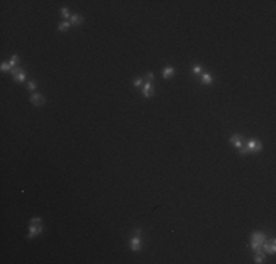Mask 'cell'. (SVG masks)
Here are the masks:
<instances>
[{"instance_id":"ba28073f","label":"cell","mask_w":276,"mask_h":264,"mask_svg":"<svg viewBox=\"0 0 276 264\" xmlns=\"http://www.w3.org/2000/svg\"><path fill=\"white\" fill-rule=\"evenodd\" d=\"M143 94H144V97L153 96V84H151V82H146V84L143 85Z\"/></svg>"},{"instance_id":"7c38bea8","label":"cell","mask_w":276,"mask_h":264,"mask_svg":"<svg viewBox=\"0 0 276 264\" xmlns=\"http://www.w3.org/2000/svg\"><path fill=\"white\" fill-rule=\"evenodd\" d=\"M82 22V16H79V15H72L71 16V25H78Z\"/></svg>"},{"instance_id":"ffe728a7","label":"cell","mask_w":276,"mask_h":264,"mask_svg":"<svg viewBox=\"0 0 276 264\" xmlns=\"http://www.w3.org/2000/svg\"><path fill=\"white\" fill-rule=\"evenodd\" d=\"M35 88H37V82H35V81H31V82L28 84V90H29V91H34Z\"/></svg>"},{"instance_id":"8992f818","label":"cell","mask_w":276,"mask_h":264,"mask_svg":"<svg viewBox=\"0 0 276 264\" xmlns=\"http://www.w3.org/2000/svg\"><path fill=\"white\" fill-rule=\"evenodd\" d=\"M131 249H132L134 252H138V251L141 249V239H140V235L132 236V239H131Z\"/></svg>"},{"instance_id":"52a82bcc","label":"cell","mask_w":276,"mask_h":264,"mask_svg":"<svg viewBox=\"0 0 276 264\" xmlns=\"http://www.w3.org/2000/svg\"><path fill=\"white\" fill-rule=\"evenodd\" d=\"M41 230H43V226H41V225H31V226H29L28 238H34V236H37L38 233H41Z\"/></svg>"},{"instance_id":"d6986e66","label":"cell","mask_w":276,"mask_h":264,"mask_svg":"<svg viewBox=\"0 0 276 264\" xmlns=\"http://www.w3.org/2000/svg\"><path fill=\"white\" fill-rule=\"evenodd\" d=\"M29 225H41V219L40 217H34L29 220Z\"/></svg>"},{"instance_id":"4fadbf2b","label":"cell","mask_w":276,"mask_h":264,"mask_svg":"<svg viewBox=\"0 0 276 264\" xmlns=\"http://www.w3.org/2000/svg\"><path fill=\"white\" fill-rule=\"evenodd\" d=\"M69 26H71V22H62V24H59V26H57V29L59 31H62V32H65V31H68L69 29Z\"/></svg>"},{"instance_id":"5b68a950","label":"cell","mask_w":276,"mask_h":264,"mask_svg":"<svg viewBox=\"0 0 276 264\" xmlns=\"http://www.w3.org/2000/svg\"><path fill=\"white\" fill-rule=\"evenodd\" d=\"M29 101H31L34 106H43V104L46 103V97L43 96V94H32L31 98H29Z\"/></svg>"},{"instance_id":"7a4b0ae2","label":"cell","mask_w":276,"mask_h":264,"mask_svg":"<svg viewBox=\"0 0 276 264\" xmlns=\"http://www.w3.org/2000/svg\"><path fill=\"white\" fill-rule=\"evenodd\" d=\"M261 150V143L258 141V140H250L248 143H247V147L245 148H241L239 151H241V154H248V153H253V151H260Z\"/></svg>"},{"instance_id":"e0dca14e","label":"cell","mask_w":276,"mask_h":264,"mask_svg":"<svg viewBox=\"0 0 276 264\" xmlns=\"http://www.w3.org/2000/svg\"><path fill=\"white\" fill-rule=\"evenodd\" d=\"M0 69H1L3 72H6V71H9V72H10V69H12V66H10L9 63H6V62H3V63L0 65Z\"/></svg>"},{"instance_id":"7402d4cb","label":"cell","mask_w":276,"mask_h":264,"mask_svg":"<svg viewBox=\"0 0 276 264\" xmlns=\"http://www.w3.org/2000/svg\"><path fill=\"white\" fill-rule=\"evenodd\" d=\"M153 79H154V75H153V73H147V81H149V82H151V81H153Z\"/></svg>"},{"instance_id":"5bb4252c","label":"cell","mask_w":276,"mask_h":264,"mask_svg":"<svg viewBox=\"0 0 276 264\" xmlns=\"http://www.w3.org/2000/svg\"><path fill=\"white\" fill-rule=\"evenodd\" d=\"M263 257H264V252H261V251H257V255L254 257V261L257 264L263 263Z\"/></svg>"},{"instance_id":"9c48e42d","label":"cell","mask_w":276,"mask_h":264,"mask_svg":"<svg viewBox=\"0 0 276 264\" xmlns=\"http://www.w3.org/2000/svg\"><path fill=\"white\" fill-rule=\"evenodd\" d=\"M231 143L235 145L238 150H241V148H242V141H241V137H239V135H234V137L231 138Z\"/></svg>"},{"instance_id":"9a60e30c","label":"cell","mask_w":276,"mask_h":264,"mask_svg":"<svg viewBox=\"0 0 276 264\" xmlns=\"http://www.w3.org/2000/svg\"><path fill=\"white\" fill-rule=\"evenodd\" d=\"M18 60H19V57H18V54H13V56L10 57V62H9V65H10L12 68H15V66L18 65Z\"/></svg>"},{"instance_id":"ac0fdd59","label":"cell","mask_w":276,"mask_h":264,"mask_svg":"<svg viewBox=\"0 0 276 264\" xmlns=\"http://www.w3.org/2000/svg\"><path fill=\"white\" fill-rule=\"evenodd\" d=\"M143 84H144V81H143L141 78H138V79H135V81H134V87H137V88H141V87H143Z\"/></svg>"},{"instance_id":"2e32d148","label":"cell","mask_w":276,"mask_h":264,"mask_svg":"<svg viewBox=\"0 0 276 264\" xmlns=\"http://www.w3.org/2000/svg\"><path fill=\"white\" fill-rule=\"evenodd\" d=\"M60 13H62V16H63V18H66V19H68V18L71 19V16H72V15H71V12H69V9H66V7H62Z\"/></svg>"},{"instance_id":"3957f363","label":"cell","mask_w":276,"mask_h":264,"mask_svg":"<svg viewBox=\"0 0 276 264\" xmlns=\"http://www.w3.org/2000/svg\"><path fill=\"white\" fill-rule=\"evenodd\" d=\"M10 73H12V76H13V79H15L16 82H24V81H25V71H24L22 68L15 66V68L10 69Z\"/></svg>"},{"instance_id":"8fae6325","label":"cell","mask_w":276,"mask_h":264,"mask_svg":"<svg viewBox=\"0 0 276 264\" xmlns=\"http://www.w3.org/2000/svg\"><path fill=\"white\" fill-rule=\"evenodd\" d=\"M174 75H175V69H174L172 66H168V68H165V71H163V76H165L166 79L172 78Z\"/></svg>"},{"instance_id":"30bf717a","label":"cell","mask_w":276,"mask_h":264,"mask_svg":"<svg viewBox=\"0 0 276 264\" xmlns=\"http://www.w3.org/2000/svg\"><path fill=\"white\" fill-rule=\"evenodd\" d=\"M201 82H203V84H206V85H210V84L213 82V78H212V75H210V73L203 72V73H201Z\"/></svg>"},{"instance_id":"6da1fadb","label":"cell","mask_w":276,"mask_h":264,"mask_svg":"<svg viewBox=\"0 0 276 264\" xmlns=\"http://www.w3.org/2000/svg\"><path fill=\"white\" fill-rule=\"evenodd\" d=\"M264 241H266V235H264L263 232H254V233L251 235V246H253V249H254L256 252L260 251Z\"/></svg>"},{"instance_id":"44dd1931","label":"cell","mask_w":276,"mask_h":264,"mask_svg":"<svg viewBox=\"0 0 276 264\" xmlns=\"http://www.w3.org/2000/svg\"><path fill=\"white\" fill-rule=\"evenodd\" d=\"M193 72L197 73V75H201L203 73V69H201V66H198V65H195L194 68H193Z\"/></svg>"},{"instance_id":"277c9868","label":"cell","mask_w":276,"mask_h":264,"mask_svg":"<svg viewBox=\"0 0 276 264\" xmlns=\"http://www.w3.org/2000/svg\"><path fill=\"white\" fill-rule=\"evenodd\" d=\"M261 248L264 249V252H269V254H275L276 252V241L270 239V241H264Z\"/></svg>"}]
</instances>
